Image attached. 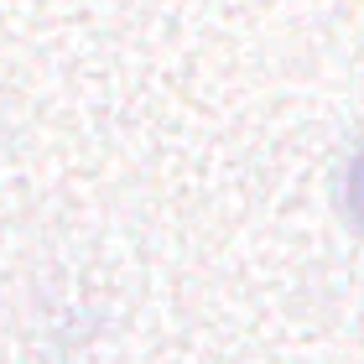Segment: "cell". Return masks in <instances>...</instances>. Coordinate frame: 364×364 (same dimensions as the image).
<instances>
[{"instance_id": "6da1fadb", "label": "cell", "mask_w": 364, "mask_h": 364, "mask_svg": "<svg viewBox=\"0 0 364 364\" xmlns=\"http://www.w3.org/2000/svg\"><path fill=\"white\" fill-rule=\"evenodd\" d=\"M349 213H354L359 229H364V146H359L354 161H349Z\"/></svg>"}]
</instances>
